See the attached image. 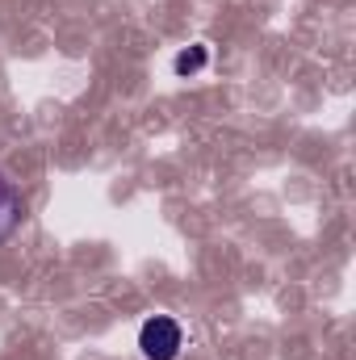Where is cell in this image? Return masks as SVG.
I'll return each mask as SVG.
<instances>
[{
	"mask_svg": "<svg viewBox=\"0 0 356 360\" xmlns=\"http://www.w3.org/2000/svg\"><path fill=\"white\" fill-rule=\"evenodd\" d=\"M21 214H25V201H21V193H17V184L0 172V239H8V235L17 231Z\"/></svg>",
	"mask_w": 356,
	"mask_h": 360,
	"instance_id": "obj_2",
	"label": "cell"
},
{
	"mask_svg": "<svg viewBox=\"0 0 356 360\" xmlns=\"http://www.w3.org/2000/svg\"><path fill=\"white\" fill-rule=\"evenodd\" d=\"M205 63H210V46H201V42H197V46L180 51L177 63H172V72H177V76H197V72H201Z\"/></svg>",
	"mask_w": 356,
	"mask_h": 360,
	"instance_id": "obj_3",
	"label": "cell"
},
{
	"mask_svg": "<svg viewBox=\"0 0 356 360\" xmlns=\"http://www.w3.org/2000/svg\"><path fill=\"white\" fill-rule=\"evenodd\" d=\"M180 348H184V331H180L177 319L155 314V319L143 323V331H139V352H143V360H177Z\"/></svg>",
	"mask_w": 356,
	"mask_h": 360,
	"instance_id": "obj_1",
	"label": "cell"
}]
</instances>
